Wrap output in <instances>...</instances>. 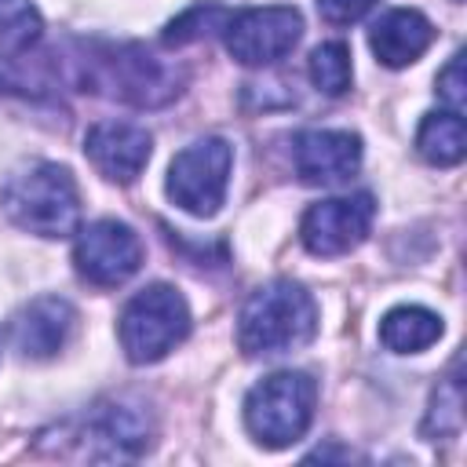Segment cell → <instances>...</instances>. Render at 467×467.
Segmentation results:
<instances>
[{
	"label": "cell",
	"mask_w": 467,
	"mask_h": 467,
	"mask_svg": "<svg viewBox=\"0 0 467 467\" xmlns=\"http://www.w3.org/2000/svg\"><path fill=\"white\" fill-rule=\"evenodd\" d=\"M317 383L306 372H274L259 379L244 398V427L266 449L299 441L314 420Z\"/></svg>",
	"instance_id": "obj_4"
},
{
	"label": "cell",
	"mask_w": 467,
	"mask_h": 467,
	"mask_svg": "<svg viewBox=\"0 0 467 467\" xmlns=\"http://www.w3.org/2000/svg\"><path fill=\"white\" fill-rule=\"evenodd\" d=\"M11 88H18V84H15V73H11L7 62L0 58V91H11Z\"/></svg>",
	"instance_id": "obj_22"
},
{
	"label": "cell",
	"mask_w": 467,
	"mask_h": 467,
	"mask_svg": "<svg viewBox=\"0 0 467 467\" xmlns=\"http://www.w3.org/2000/svg\"><path fill=\"white\" fill-rule=\"evenodd\" d=\"M310 80L317 91L325 95H343L350 88V51L343 40H328V44H317L310 51Z\"/></svg>",
	"instance_id": "obj_18"
},
{
	"label": "cell",
	"mask_w": 467,
	"mask_h": 467,
	"mask_svg": "<svg viewBox=\"0 0 467 467\" xmlns=\"http://www.w3.org/2000/svg\"><path fill=\"white\" fill-rule=\"evenodd\" d=\"M84 62V91H106L109 99L153 109L171 102L182 77L153 58L142 44H91Z\"/></svg>",
	"instance_id": "obj_2"
},
{
	"label": "cell",
	"mask_w": 467,
	"mask_h": 467,
	"mask_svg": "<svg viewBox=\"0 0 467 467\" xmlns=\"http://www.w3.org/2000/svg\"><path fill=\"white\" fill-rule=\"evenodd\" d=\"M44 33V18L29 0H0V47L29 51Z\"/></svg>",
	"instance_id": "obj_19"
},
{
	"label": "cell",
	"mask_w": 467,
	"mask_h": 467,
	"mask_svg": "<svg viewBox=\"0 0 467 467\" xmlns=\"http://www.w3.org/2000/svg\"><path fill=\"white\" fill-rule=\"evenodd\" d=\"M73 263L84 281L99 288H113V285H124L142 266V241L128 223L99 219L80 230L73 244Z\"/></svg>",
	"instance_id": "obj_8"
},
{
	"label": "cell",
	"mask_w": 467,
	"mask_h": 467,
	"mask_svg": "<svg viewBox=\"0 0 467 467\" xmlns=\"http://www.w3.org/2000/svg\"><path fill=\"white\" fill-rule=\"evenodd\" d=\"M438 95L449 102V109H452V113H460V109H463L467 91H463V55H460V51H456V55L449 58V66L438 73Z\"/></svg>",
	"instance_id": "obj_20"
},
{
	"label": "cell",
	"mask_w": 467,
	"mask_h": 467,
	"mask_svg": "<svg viewBox=\"0 0 467 467\" xmlns=\"http://www.w3.org/2000/svg\"><path fill=\"white\" fill-rule=\"evenodd\" d=\"M150 131L128 120H99L84 135V153L109 182H135L150 161Z\"/></svg>",
	"instance_id": "obj_11"
},
{
	"label": "cell",
	"mask_w": 467,
	"mask_h": 467,
	"mask_svg": "<svg viewBox=\"0 0 467 467\" xmlns=\"http://www.w3.org/2000/svg\"><path fill=\"white\" fill-rule=\"evenodd\" d=\"M226 22H230V11H226L223 4L201 0V4L186 7L179 18H171L168 29L161 33V40H164L168 47H182V44H193V40H201V36H212V33L223 29Z\"/></svg>",
	"instance_id": "obj_17"
},
{
	"label": "cell",
	"mask_w": 467,
	"mask_h": 467,
	"mask_svg": "<svg viewBox=\"0 0 467 467\" xmlns=\"http://www.w3.org/2000/svg\"><path fill=\"white\" fill-rule=\"evenodd\" d=\"M317 332V306L296 281H270L255 288L237 317V347L248 358L288 354Z\"/></svg>",
	"instance_id": "obj_1"
},
{
	"label": "cell",
	"mask_w": 467,
	"mask_h": 467,
	"mask_svg": "<svg viewBox=\"0 0 467 467\" xmlns=\"http://www.w3.org/2000/svg\"><path fill=\"white\" fill-rule=\"evenodd\" d=\"M372 219H376L372 193L328 197L306 208L299 223V241L310 255H343L365 241Z\"/></svg>",
	"instance_id": "obj_9"
},
{
	"label": "cell",
	"mask_w": 467,
	"mask_h": 467,
	"mask_svg": "<svg viewBox=\"0 0 467 467\" xmlns=\"http://www.w3.org/2000/svg\"><path fill=\"white\" fill-rule=\"evenodd\" d=\"M416 150L427 164L449 168L460 164L467 153V124L460 113L445 109V113H427L420 131H416Z\"/></svg>",
	"instance_id": "obj_16"
},
{
	"label": "cell",
	"mask_w": 467,
	"mask_h": 467,
	"mask_svg": "<svg viewBox=\"0 0 467 467\" xmlns=\"http://www.w3.org/2000/svg\"><path fill=\"white\" fill-rule=\"evenodd\" d=\"M73 325H77V314L66 299L40 296L26 310H18V317L11 321V343L26 358H51L66 347Z\"/></svg>",
	"instance_id": "obj_12"
},
{
	"label": "cell",
	"mask_w": 467,
	"mask_h": 467,
	"mask_svg": "<svg viewBox=\"0 0 467 467\" xmlns=\"http://www.w3.org/2000/svg\"><path fill=\"white\" fill-rule=\"evenodd\" d=\"M292 161L296 175L310 186H336L350 179L361 164V139L350 131H328V128H310L299 131L292 142Z\"/></svg>",
	"instance_id": "obj_10"
},
{
	"label": "cell",
	"mask_w": 467,
	"mask_h": 467,
	"mask_svg": "<svg viewBox=\"0 0 467 467\" xmlns=\"http://www.w3.org/2000/svg\"><path fill=\"white\" fill-rule=\"evenodd\" d=\"M230 168H234V150L226 139H219V135L197 139L175 153V161L168 168V197L182 212L208 219L219 212V204L226 197Z\"/></svg>",
	"instance_id": "obj_6"
},
{
	"label": "cell",
	"mask_w": 467,
	"mask_h": 467,
	"mask_svg": "<svg viewBox=\"0 0 467 467\" xmlns=\"http://www.w3.org/2000/svg\"><path fill=\"white\" fill-rule=\"evenodd\" d=\"M441 336V317L423 306H394L379 321V343L394 354H420Z\"/></svg>",
	"instance_id": "obj_14"
},
{
	"label": "cell",
	"mask_w": 467,
	"mask_h": 467,
	"mask_svg": "<svg viewBox=\"0 0 467 467\" xmlns=\"http://www.w3.org/2000/svg\"><path fill=\"white\" fill-rule=\"evenodd\" d=\"M190 336V306L171 285H146L120 310V347L131 365H153Z\"/></svg>",
	"instance_id": "obj_5"
},
{
	"label": "cell",
	"mask_w": 467,
	"mask_h": 467,
	"mask_svg": "<svg viewBox=\"0 0 467 467\" xmlns=\"http://www.w3.org/2000/svg\"><path fill=\"white\" fill-rule=\"evenodd\" d=\"M88 438H95V441L106 445V449L99 452V456H106V460H131V456H139V452L150 445L139 412H131V409H124V405L102 409V412L91 420Z\"/></svg>",
	"instance_id": "obj_15"
},
{
	"label": "cell",
	"mask_w": 467,
	"mask_h": 467,
	"mask_svg": "<svg viewBox=\"0 0 467 467\" xmlns=\"http://www.w3.org/2000/svg\"><path fill=\"white\" fill-rule=\"evenodd\" d=\"M4 212L29 234L66 237L80 223V193L66 168L33 164L4 186Z\"/></svg>",
	"instance_id": "obj_3"
},
{
	"label": "cell",
	"mask_w": 467,
	"mask_h": 467,
	"mask_svg": "<svg viewBox=\"0 0 467 467\" xmlns=\"http://www.w3.org/2000/svg\"><path fill=\"white\" fill-rule=\"evenodd\" d=\"M303 36V15L296 7H248L223 26L226 51L241 66H270L285 58Z\"/></svg>",
	"instance_id": "obj_7"
},
{
	"label": "cell",
	"mask_w": 467,
	"mask_h": 467,
	"mask_svg": "<svg viewBox=\"0 0 467 467\" xmlns=\"http://www.w3.org/2000/svg\"><path fill=\"white\" fill-rule=\"evenodd\" d=\"M376 7V0H317V15L328 26H350L358 18H365Z\"/></svg>",
	"instance_id": "obj_21"
},
{
	"label": "cell",
	"mask_w": 467,
	"mask_h": 467,
	"mask_svg": "<svg viewBox=\"0 0 467 467\" xmlns=\"http://www.w3.org/2000/svg\"><path fill=\"white\" fill-rule=\"evenodd\" d=\"M431 40H434V26H431L420 11H412V7H394V11H387V15L372 26V33H368V44H372L376 58H379L383 66H390V69L412 66V62L431 47Z\"/></svg>",
	"instance_id": "obj_13"
}]
</instances>
